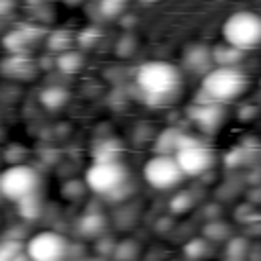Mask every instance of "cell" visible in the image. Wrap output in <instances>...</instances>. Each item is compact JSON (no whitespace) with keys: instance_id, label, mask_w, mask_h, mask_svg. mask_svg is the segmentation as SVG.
Listing matches in <instances>:
<instances>
[{"instance_id":"cell-1","label":"cell","mask_w":261,"mask_h":261,"mask_svg":"<svg viewBox=\"0 0 261 261\" xmlns=\"http://www.w3.org/2000/svg\"><path fill=\"white\" fill-rule=\"evenodd\" d=\"M179 84L181 75L169 61H147L137 71V86L141 94L155 104L171 100L177 94Z\"/></svg>"},{"instance_id":"cell-2","label":"cell","mask_w":261,"mask_h":261,"mask_svg":"<svg viewBox=\"0 0 261 261\" xmlns=\"http://www.w3.org/2000/svg\"><path fill=\"white\" fill-rule=\"evenodd\" d=\"M249 77L239 67H212L202 77L200 100L198 102H214L224 104L234 100L247 90Z\"/></svg>"},{"instance_id":"cell-3","label":"cell","mask_w":261,"mask_h":261,"mask_svg":"<svg viewBox=\"0 0 261 261\" xmlns=\"http://www.w3.org/2000/svg\"><path fill=\"white\" fill-rule=\"evenodd\" d=\"M86 184L94 194L114 198L126 188L128 173L116 159H96L86 171Z\"/></svg>"},{"instance_id":"cell-4","label":"cell","mask_w":261,"mask_h":261,"mask_svg":"<svg viewBox=\"0 0 261 261\" xmlns=\"http://www.w3.org/2000/svg\"><path fill=\"white\" fill-rule=\"evenodd\" d=\"M222 37L226 45L234 49H253L261 43V16L251 10L232 12L222 24Z\"/></svg>"},{"instance_id":"cell-5","label":"cell","mask_w":261,"mask_h":261,"mask_svg":"<svg viewBox=\"0 0 261 261\" xmlns=\"http://www.w3.org/2000/svg\"><path fill=\"white\" fill-rule=\"evenodd\" d=\"M173 159L179 165L184 175H202L212 167L214 153L204 143H200L198 139L181 133L177 149L173 153Z\"/></svg>"},{"instance_id":"cell-6","label":"cell","mask_w":261,"mask_h":261,"mask_svg":"<svg viewBox=\"0 0 261 261\" xmlns=\"http://www.w3.org/2000/svg\"><path fill=\"white\" fill-rule=\"evenodd\" d=\"M41 184L39 173L29 165H12L0 175V194L8 200L22 202L37 194Z\"/></svg>"},{"instance_id":"cell-7","label":"cell","mask_w":261,"mask_h":261,"mask_svg":"<svg viewBox=\"0 0 261 261\" xmlns=\"http://www.w3.org/2000/svg\"><path fill=\"white\" fill-rule=\"evenodd\" d=\"M69 243L63 234L55 230H41L29 239L24 253L29 261H63L67 255Z\"/></svg>"},{"instance_id":"cell-8","label":"cell","mask_w":261,"mask_h":261,"mask_svg":"<svg viewBox=\"0 0 261 261\" xmlns=\"http://www.w3.org/2000/svg\"><path fill=\"white\" fill-rule=\"evenodd\" d=\"M143 177L155 190H171L184 179V173H181L179 165L175 163L173 155H159L157 153L155 157H151L145 163Z\"/></svg>"},{"instance_id":"cell-9","label":"cell","mask_w":261,"mask_h":261,"mask_svg":"<svg viewBox=\"0 0 261 261\" xmlns=\"http://www.w3.org/2000/svg\"><path fill=\"white\" fill-rule=\"evenodd\" d=\"M190 118L204 133H214L224 120V108L222 104H214V102H198L196 108L190 110Z\"/></svg>"},{"instance_id":"cell-10","label":"cell","mask_w":261,"mask_h":261,"mask_svg":"<svg viewBox=\"0 0 261 261\" xmlns=\"http://www.w3.org/2000/svg\"><path fill=\"white\" fill-rule=\"evenodd\" d=\"M184 63H186L188 69H192L196 73H208L212 69V65H214L212 49H208L204 45H192L184 53Z\"/></svg>"},{"instance_id":"cell-11","label":"cell","mask_w":261,"mask_h":261,"mask_svg":"<svg viewBox=\"0 0 261 261\" xmlns=\"http://www.w3.org/2000/svg\"><path fill=\"white\" fill-rule=\"evenodd\" d=\"M241 59H243V51L230 45H218L212 49V61L218 67H237Z\"/></svg>"},{"instance_id":"cell-12","label":"cell","mask_w":261,"mask_h":261,"mask_svg":"<svg viewBox=\"0 0 261 261\" xmlns=\"http://www.w3.org/2000/svg\"><path fill=\"white\" fill-rule=\"evenodd\" d=\"M41 102L49 110H57V108H61L67 102V92L63 88H57V86L47 88V90L41 92Z\"/></svg>"},{"instance_id":"cell-13","label":"cell","mask_w":261,"mask_h":261,"mask_svg":"<svg viewBox=\"0 0 261 261\" xmlns=\"http://www.w3.org/2000/svg\"><path fill=\"white\" fill-rule=\"evenodd\" d=\"M82 63H84L82 55L75 53V51H69V49L63 51V53L57 57V65H59V69L65 71V73H75V71H80V69H82Z\"/></svg>"},{"instance_id":"cell-14","label":"cell","mask_w":261,"mask_h":261,"mask_svg":"<svg viewBox=\"0 0 261 261\" xmlns=\"http://www.w3.org/2000/svg\"><path fill=\"white\" fill-rule=\"evenodd\" d=\"M179 137H181V133L175 130V128L163 130L161 137H159V141H157V151H159V155H169V151L175 153L177 143H179Z\"/></svg>"},{"instance_id":"cell-15","label":"cell","mask_w":261,"mask_h":261,"mask_svg":"<svg viewBox=\"0 0 261 261\" xmlns=\"http://www.w3.org/2000/svg\"><path fill=\"white\" fill-rule=\"evenodd\" d=\"M126 8V0H100L98 10L106 16V18H114L118 14H122Z\"/></svg>"},{"instance_id":"cell-16","label":"cell","mask_w":261,"mask_h":261,"mask_svg":"<svg viewBox=\"0 0 261 261\" xmlns=\"http://www.w3.org/2000/svg\"><path fill=\"white\" fill-rule=\"evenodd\" d=\"M102 226H104V218L98 214H88L80 220V230L86 234H96V232H100Z\"/></svg>"},{"instance_id":"cell-17","label":"cell","mask_w":261,"mask_h":261,"mask_svg":"<svg viewBox=\"0 0 261 261\" xmlns=\"http://www.w3.org/2000/svg\"><path fill=\"white\" fill-rule=\"evenodd\" d=\"M208 251H210V245H208L204 239H194V241H190V243L186 245V255H188L190 259H200V257H204Z\"/></svg>"},{"instance_id":"cell-18","label":"cell","mask_w":261,"mask_h":261,"mask_svg":"<svg viewBox=\"0 0 261 261\" xmlns=\"http://www.w3.org/2000/svg\"><path fill=\"white\" fill-rule=\"evenodd\" d=\"M49 45L55 51H61V53L67 51V47H69V35H67V31H55L49 37Z\"/></svg>"},{"instance_id":"cell-19","label":"cell","mask_w":261,"mask_h":261,"mask_svg":"<svg viewBox=\"0 0 261 261\" xmlns=\"http://www.w3.org/2000/svg\"><path fill=\"white\" fill-rule=\"evenodd\" d=\"M226 253H228L230 261H241V259L245 257V253H247V241H243V239H232L230 245H228V249H226Z\"/></svg>"},{"instance_id":"cell-20","label":"cell","mask_w":261,"mask_h":261,"mask_svg":"<svg viewBox=\"0 0 261 261\" xmlns=\"http://www.w3.org/2000/svg\"><path fill=\"white\" fill-rule=\"evenodd\" d=\"M20 243H2L0 245V261H14L20 255Z\"/></svg>"},{"instance_id":"cell-21","label":"cell","mask_w":261,"mask_h":261,"mask_svg":"<svg viewBox=\"0 0 261 261\" xmlns=\"http://www.w3.org/2000/svg\"><path fill=\"white\" fill-rule=\"evenodd\" d=\"M190 204H192V198H190V194H177L173 200H171V210L173 212H184L186 208H190Z\"/></svg>"},{"instance_id":"cell-22","label":"cell","mask_w":261,"mask_h":261,"mask_svg":"<svg viewBox=\"0 0 261 261\" xmlns=\"http://www.w3.org/2000/svg\"><path fill=\"white\" fill-rule=\"evenodd\" d=\"M67 4H77V2H82V0H65Z\"/></svg>"}]
</instances>
